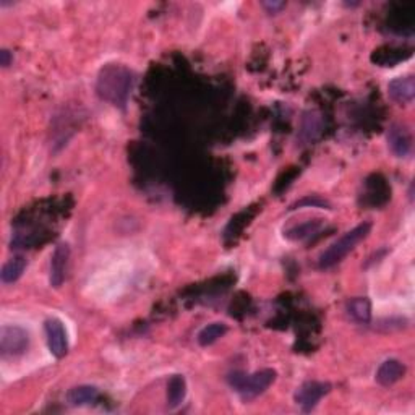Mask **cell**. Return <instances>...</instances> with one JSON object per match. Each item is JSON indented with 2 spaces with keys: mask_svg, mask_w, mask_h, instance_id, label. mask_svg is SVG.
<instances>
[{
  "mask_svg": "<svg viewBox=\"0 0 415 415\" xmlns=\"http://www.w3.org/2000/svg\"><path fill=\"white\" fill-rule=\"evenodd\" d=\"M132 85L133 75L130 70L120 65H106L97 76L96 91L101 99L109 101L114 106L125 107Z\"/></svg>",
  "mask_w": 415,
  "mask_h": 415,
  "instance_id": "6da1fadb",
  "label": "cell"
},
{
  "mask_svg": "<svg viewBox=\"0 0 415 415\" xmlns=\"http://www.w3.org/2000/svg\"><path fill=\"white\" fill-rule=\"evenodd\" d=\"M370 230H372L370 223H362L356 225L353 229H351L349 232H346L342 237L337 239L335 244H331L330 247L320 255V260H318L320 269H330L332 266L339 265L341 261L362 242V240H365L368 237Z\"/></svg>",
  "mask_w": 415,
  "mask_h": 415,
  "instance_id": "7a4b0ae2",
  "label": "cell"
},
{
  "mask_svg": "<svg viewBox=\"0 0 415 415\" xmlns=\"http://www.w3.org/2000/svg\"><path fill=\"white\" fill-rule=\"evenodd\" d=\"M227 380L230 388L244 401H252V399L258 398L260 394H263L274 383L276 370H273V368H263V370L250 373V375L244 372H234L230 373Z\"/></svg>",
  "mask_w": 415,
  "mask_h": 415,
  "instance_id": "3957f363",
  "label": "cell"
},
{
  "mask_svg": "<svg viewBox=\"0 0 415 415\" xmlns=\"http://www.w3.org/2000/svg\"><path fill=\"white\" fill-rule=\"evenodd\" d=\"M29 347V335L22 326L5 325L0 330V353L2 357L23 356Z\"/></svg>",
  "mask_w": 415,
  "mask_h": 415,
  "instance_id": "277c9868",
  "label": "cell"
},
{
  "mask_svg": "<svg viewBox=\"0 0 415 415\" xmlns=\"http://www.w3.org/2000/svg\"><path fill=\"white\" fill-rule=\"evenodd\" d=\"M331 391V384L325 381H305L302 386L297 388L294 399L297 406L302 407L304 412H310L316 407L323 396Z\"/></svg>",
  "mask_w": 415,
  "mask_h": 415,
  "instance_id": "5b68a950",
  "label": "cell"
},
{
  "mask_svg": "<svg viewBox=\"0 0 415 415\" xmlns=\"http://www.w3.org/2000/svg\"><path fill=\"white\" fill-rule=\"evenodd\" d=\"M45 341H48L49 352L55 358H64L69 352V336L64 323L59 318H49L44 323Z\"/></svg>",
  "mask_w": 415,
  "mask_h": 415,
  "instance_id": "8992f818",
  "label": "cell"
},
{
  "mask_svg": "<svg viewBox=\"0 0 415 415\" xmlns=\"http://www.w3.org/2000/svg\"><path fill=\"white\" fill-rule=\"evenodd\" d=\"M70 260V245L69 244H59L55 247L52 256H50V269H49V281L50 286L59 289L64 284L66 268H69Z\"/></svg>",
  "mask_w": 415,
  "mask_h": 415,
  "instance_id": "52a82bcc",
  "label": "cell"
},
{
  "mask_svg": "<svg viewBox=\"0 0 415 415\" xmlns=\"http://www.w3.org/2000/svg\"><path fill=\"white\" fill-rule=\"evenodd\" d=\"M388 145L398 157L409 156L412 148V136L406 127L393 125L388 132Z\"/></svg>",
  "mask_w": 415,
  "mask_h": 415,
  "instance_id": "ba28073f",
  "label": "cell"
},
{
  "mask_svg": "<svg viewBox=\"0 0 415 415\" xmlns=\"http://www.w3.org/2000/svg\"><path fill=\"white\" fill-rule=\"evenodd\" d=\"M388 94L393 101L402 102V104L412 102L415 96V78L412 75H409V76H399V78H394L393 81H389Z\"/></svg>",
  "mask_w": 415,
  "mask_h": 415,
  "instance_id": "9c48e42d",
  "label": "cell"
},
{
  "mask_svg": "<svg viewBox=\"0 0 415 415\" xmlns=\"http://www.w3.org/2000/svg\"><path fill=\"white\" fill-rule=\"evenodd\" d=\"M406 373V367L401 360L398 358H388L384 360L377 370V381L381 384V386H391V384L398 383Z\"/></svg>",
  "mask_w": 415,
  "mask_h": 415,
  "instance_id": "30bf717a",
  "label": "cell"
},
{
  "mask_svg": "<svg viewBox=\"0 0 415 415\" xmlns=\"http://www.w3.org/2000/svg\"><path fill=\"white\" fill-rule=\"evenodd\" d=\"M347 315L358 323V325H368L372 321V304L367 297H356L347 302Z\"/></svg>",
  "mask_w": 415,
  "mask_h": 415,
  "instance_id": "8fae6325",
  "label": "cell"
},
{
  "mask_svg": "<svg viewBox=\"0 0 415 415\" xmlns=\"http://www.w3.org/2000/svg\"><path fill=\"white\" fill-rule=\"evenodd\" d=\"M24 269H27V258L22 255H17L2 266L0 279H2L3 284H15L23 276Z\"/></svg>",
  "mask_w": 415,
  "mask_h": 415,
  "instance_id": "7c38bea8",
  "label": "cell"
},
{
  "mask_svg": "<svg viewBox=\"0 0 415 415\" xmlns=\"http://www.w3.org/2000/svg\"><path fill=\"white\" fill-rule=\"evenodd\" d=\"M97 391L96 386H91V384H80V386L71 388L69 394H66V401H69L70 406L80 407V406H88V404L94 402L97 399Z\"/></svg>",
  "mask_w": 415,
  "mask_h": 415,
  "instance_id": "4fadbf2b",
  "label": "cell"
},
{
  "mask_svg": "<svg viewBox=\"0 0 415 415\" xmlns=\"http://www.w3.org/2000/svg\"><path fill=\"white\" fill-rule=\"evenodd\" d=\"M187 381L182 375H174L167 383V406L169 409H177L185 401Z\"/></svg>",
  "mask_w": 415,
  "mask_h": 415,
  "instance_id": "5bb4252c",
  "label": "cell"
},
{
  "mask_svg": "<svg viewBox=\"0 0 415 415\" xmlns=\"http://www.w3.org/2000/svg\"><path fill=\"white\" fill-rule=\"evenodd\" d=\"M227 332V325L225 323H211V325L204 326L202 331L198 332L197 341L202 347L213 346L214 342H218L221 337L225 336Z\"/></svg>",
  "mask_w": 415,
  "mask_h": 415,
  "instance_id": "9a60e30c",
  "label": "cell"
},
{
  "mask_svg": "<svg viewBox=\"0 0 415 415\" xmlns=\"http://www.w3.org/2000/svg\"><path fill=\"white\" fill-rule=\"evenodd\" d=\"M320 225H321L320 221H307L304 224L294 225V227L286 230L284 235L289 240H304L307 237H310V235H314L316 230L320 229Z\"/></svg>",
  "mask_w": 415,
  "mask_h": 415,
  "instance_id": "2e32d148",
  "label": "cell"
},
{
  "mask_svg": "<svg viewBox=\"0 0 415 415\" xmlns=\"http://www.w3.org/2000/svg\"><path fill=\"white\" fill-rule=\"evenodd\" d=\"M307 206L328 208L330 206V203H328L325 198H320L318 195H310V197H305L304 199H300V202L292 204L290 209H300V208H307Z\"/></svg>",
  "mask_w": 415,
  "mask_h": 415,
  "instance_id": "e0dca14e",
  "label": "cell"
},
{
  "mask_svg": "<svg viewBox=\"0 0 415 415\" xmlns=\"http://www.w3.org/2000/svg\"><path fill=\"white\" fill-rule=\"evenodd\" d=\"M12 60H13V57H12V54H10L8 49L0 50V65H2L3 69H7V66L12 64Z\"/></svg>",
  "mask_w": 415,
  "mask_h": 415,
  "instance_id": "ac0fdd59",
  "label": "cell"
},
{
  "mask_svg": "<svg viewBox=\"0 0 415 415\" xmlns=\"http://www.w3.org/2000/svg\"><path fill=\"white\" fill-rule=\"evenodd\" d=\"M284 2H265L263 3V7L268 10L269 13H278L279 10H283L284 8Z\"/></svg>",
  "mask_w": 415,
  "mask_h": 415,
  "instance_id": "d6986e66",
  "label": "cell"
}]
</instances>
